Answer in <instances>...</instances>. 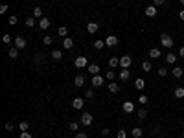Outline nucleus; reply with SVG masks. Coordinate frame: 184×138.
I'll list each match as a JSON object with an SVG mask.
<instances>
[{"label":"nucleus","mask_w":184,"mask_h":138,"mask_svg":"<svg viewBox=\"0 0 184 138\" xmlns=\"http://www.w3.org/2000/svg\"><path fill=\"white\" fill-rule=\"evenodd\" d=\"M79 129V123L78 122H70V131H78Z\"/></svg>","instance_id":"38"},{"label":"nucleus","mask_w":184,"mask_h":138,"mask_svg":"<svg viewBox=\"0 0 184 138\" xmlns=\"http://www.w3.org/2000/svg\"><path fill=\"white\" fill-rule=\"evenodd\" d=\"M42 61H44V55H42V54H37V55L33 57V63H35V65H39V63H42Z\"/></svg>","instance_id":"31"},{"label":"nucleus","mask_w":184,"mask_h":138,"mask_svg":"<svg viewBox=\"0 0 184 138\" xmlns=\"http://www.w3.org/2000/svg\"><path fill=\"white\" fill-rule=\"evenodd\" d=\"M85 98H86V100H90V98H94V90H92V89H89V90H85Z\"/></svg>","instance_id":"37"},{"label":"nucleus","mask_w":184,"mask_h":138,"mask_svg":"<svg viewBox=\"0 0 184 138\" xmlns=\"http://www.w3.org/2000/svg\"><path fill=\"white\" fill-rule=\"evenodd\" d=\"M179 55H180V57H184V46H182V48L179 50Z\"/></svg>","instance_id":"52"},{"label":"nucleus","mask_w":184,"mask_h":138,"mask_svg":"<svg viewBox=\"0 0 184 138\" xmlns=\"http://www.w3.org/2000/svg\"><path fill=\"white\" fill-rule=\"evenodd\" d=\"M103 76H100V74H98V76H92V87H101V85H103Z\"/></svg>","instance_id":"8"},{"label":"nucleus","mask_w":184,"mask_h":138,"mask_svg":"<svg viewBox=\"0 0 184 138\" xmlns=\"http://www.w3.org/2000/svg\"><path fill=\"white\" fill-rule=\"evenodd\" d=\"M7 11V4H2V6H0V15H4Z\"/></svg>","instance_id":"44"},{"label":"nucleus","mask_w":184,"mask_h":138,"mask_svg":"<svg viewBox=\"0 0 184 138\" xmlns=\"http://www.w3.org/2000/svg\"><path fill=\"white\" fill-rule=\"evenodd\" d=\"M151 68H153V65H151L149 61H144V63H142V70H144V72H151Z\"/></svg>","instance_id":"28"},{"label":"nucleus","mask_w":184,"mask_h":138,"mask_svg":"<svg viewBox=\"0 0 184 138\" xmlns=\"http://www.w3.org/2000/svg\"><path fill=\"white\" fill-rule=\"evenodd\" d=\"M160 55H162V54H160L158 48H151V50H149V57H151V59H158Z\"/></svg>","instance_id":"16"},{"label":"nucleus","mask_w":184,"mask_h":138,"mask_svg":"<svg viewBox=\"0 0 184 138\" xmlns=\"http://www.w3.org/2000/svg\"><path fill=\"white\" fill-rule=\"evenodd\" d=\"M123 111L125 112H134V103L133 101H125L123 103Z\"/></svg>","instance_id":"17"},{"label":"nucleus","mask_w":184,"mask_h":138,"mask_svg":"<svg viewBox=\"0 0 184 138\" xmlns=\"http://www.w3.org/2000/svg\"><path fill=\"white\" fill-rule=\"evenodd\" d=\"M101 134H103V136H109V134H111V129H109V127H105V129H101Z\"/></svg>","instance_id":"45"},{"label":"nucleus","mask_w":184,"mask_h":138,"mask_svg":"<svg viewBox=\"0 0 184 138\" xmlns=\"http://www.w3.org/2000/svg\"><path fill=\"white\" fill-rule=\"evenodd\" d=\"M138 101H140V103H142V105H146V103L149 101V98L146 96V94H140V96H138Z\"/></svg>","instance_id":"33"},{"label":"nucleus","mask_w":184,"mask_h":138,"mask_svg":"<svg viewBox=\"0 0 184 138\" xmlns=\"http://www.w3.org/2000/svg\"><path fill=\"white\" fill-rule=\"evenodd\" d=\"M177 57H179V55H175V54H173V52H169V54L166 55V61H168V65H175V63H177Z\"/></svg>","instance_id":"11"},{"label":"nucleus","mask_w":184,"mask_h":138,"mask_svg":"<svg viewBox=\"0 0 184 138\" xmlns=\"http://www.w3.org/2000/svg\"><path fill=\"white\" fill-rule=\"evenodd\" d=\"M15 46H17L18 50H20V48H26V39H24V37H20V35H18V37H15Z\"/></svg>","instance_id":"9"},{"label":"nucleus","mask_w":184,"mask_h":138,"mask_svg":"<svg viewBox=\"0 0 184 138\" xmlns=\"http://www.w3.org/2000/svg\"><path fill=\"white\" fill-rule=\"evenodd\" d=\"M92 114H89V112H85V114H81V125H85V127H89L90 123H92Z\"/></svg>","instance_id":"4"},{"label":"nucleus","mask_w":184,"mask_h":138,"mask_svg":"<svg viewBox=\"0 0 184 138\" xmlns=\"http://www.w3.org/2000/svg\"><path fill=\"white\" fill-rule=\"evenodd\" d=\"M98 30H100V26L96 22H89V24H86V31H89V33H96Z\"/></svg>","instance_id":"12"},{"label":"nucleus","mask_w":184,"mask_h":138,"mask_svg":"<svg viewBox=\"0 0 184 138\" xmlns=\"http://www.w3.org/2000/svg\"><path fill=\"white\" fill-rule=\"evenodd\" d=\"M74 65L75 68H85V66H89V59H86V55H79V57H75Z\"/></svg>","instance_id":"2"},{"label":"nucleus","mask_w":184,"mask_h":138,"mask_svg":"<svg viewBox=\"0 0 184 138\" xmlns=\"http://www.w3.org/2000/svg\"><path fill=\"white\" fill-rule=\"evenodd\" d=\"M6 131H13V123H11V122L6 123Z\"/></svg>","instance_id":"48"},{"label":"nucleus","mask_w":184,"mask_h":138,"mask_svg":"<svg viewBox=\"0 0 184 138\" xmlns=\"http://www.w3.org/2000/svg\"><path fill=\"white\" fill-rule=\"evenodd\" d=\"M75 138H89V134H86V133H78Z\"/></svg>","instance_id":"47"},{"label":"nucleus","mask_w":184,"mask_h":138,"mask_svg":"<svg viewBox=\"0 0 184 138\" xmlns=\"http://www.w3.org/2000/svg\"><path fill=\"white\" fill-rule=\"evenodd\" d=\"M173 94H175V98H179V100H180V98H184V87H177Z\"/></svg>","instance_id":"25"},{"label":"nucleus","mask_w":184,"mask_h":138,"mask_svg":"<svg viewBox=\"0 0 184 138\" xmlns=\"http://www.w3.org/2000/svg\"><path fill=\"white\" fill-rule=\"evenodd\" d=\"M118 44V37L116 35H109L105 39V46H116Z\"/></svg>","instance_id":"7"},{"label":"nucleus","mask_w":184,"mask_h":138,"mask_svg":"<svg viewBox=\"0 0 184 138\" xmlns=\"http://www.w3.org/2000/svg\"><path fill=\"white\" fill-rule=\"evenodd\" d=\"M109 66H111V68L120 66V59H118V57H111V59H109Z\"/></svg>","instance_id":"21"},{"label":"nucleus","mask_w":184,"mask_h":138,"mask_svg":"<svg viewBox=\"0 0 184 138\" xmlns=\"http://www.w3.org/2000/svg\"><path fill=\"white\" fill-rule=\"evenodd\" d=\"M136 114H138V118H140V120H146V118H147V111H146V109H138V111H136Z\"/></svg>","instance_id":"27"},{"label":"nucleus","mask_w":184,"mask_h":138,"mask_svg":"<svg viewBox=\"0 0 184 138\" xmlns=\"http://www.w3.org/2000/svg\"><path fill=\"white\" fill-rule=\"evenodd\" d=\"M26 26H28V28L35 26V17H28V18H26Z\"/></svg>","instance_id":"32"},{"label":"nucleus","mask_w":184,"mask_h":138,"mask_svg":"<svg viewBox=\"0 0 184 138\" xmlns=\"http://www.w3.org/2000/svg\"><path fill=\"white\" fill-rule=\"evenodd\" d=\"M160 42H162V46H164V48H173V42H175V41H173V37L171 35H168V33H162L160 35Z\"/></svg>","instance_id":"1"},{"label":"nucleus","mask_w":184,"mask_h":138,"mask_svg":"<svg viewBox=\"0 0 184 138\" xmlns=\"http://www.w3.org/2000/svg\"><path fill=\"white\" fill-rule=\"evenodd\" d=\"M116 138H127V133H125L123 129H120V131L116 133Z\"/></svg>","instance_id":"39"},{"label":"nucleus","mask_w":184,"mask_h":138,"mask_svg":"<svg viewBox=\"0 0 184 138\" xmlns=\"http://www.w3.org/2000/svg\"><path fill=\"white\" fill-rule=\"evenodd\" d=\"M129 76H131V70H129V68H122V72H120V79H122V81H127Z\"/></svg>","instance_id":"13"},{"label":"nucleus","mask_w":184,"mask_h":138,"mask_svg":"<svg viewBox=\"0 0 184 138\" xmlns=\"http://www.w3.org/2000/svg\"><path fill=\"white\" fill-rule=\"evenodd\" d=\"M144 13H146L147 17H155V15L158 13V7H157V6H147V7L144 9Z\"/></svg>","instance_id":"5"},{"label":"nucleus","mask_w":184,"mask_h":138,"mask_svg":"<svg viewBox=\"0 0 184 138\" xmlns=\"http://www.w3.org/2000/svg\"><path fill=\"white\" fill-rule=\"evenodd\" d=\"M131 65H133L131 55H122V57H120V66H122V68H129Z\"/></svg>","instance_id":"3"},{"label":"nucleus","mask_w":184,"mask_h":138,"mask_svg":"<svg viewBox=\"0 0 184 138\" xmlns=\"http://www.w3.org/2000/svg\"><path fill=\"white\" fill-rule=\"evenodd\" d=\"M2 42H4V44H11V37H9V35L6 33V35L2 37Z\"/></svg>","instance_id":"40"},{"label":"nucleus","mask_w":184,"mask_h":138,"mask_svg":"<svg viewBox=\"0 0 184 138\" xmlns=\"http://www.w3.org/2000/svg\"><path fill=\"white\" fill-rule=\"evenodd\" d=\"M179 2H180V4H182V6H184V0H179Z\"/></svg>","instance_id":"53"},{"label":"nucleus","mask_w":184,"mask_h":138,"mask_svg":"<svg viewBox=\"0 0 184 138\" xmlns=\"http://www.w3.org/2000/svg\"><path fill=\"white\" fill-rule=\"evenodd\" d=\"M52 41H53V39H52L50 35H46L44 39H42V42H44V44H46V46H48V44H52Z\"/></svg>","instance_id":"42"},{"label":"nucleus","mask_w":184,"mask_h":138,"mask_svg":"<svg viewBox=\"0 0 184 138\" xmlns=\"http://www.w3.org/2000/svg\"><path fill=\"white\" fill-rule=\"evenodd\" d=\"M39 28H41V30H48V28H50V20H48L46 17L39 18Z\"/></svg>","instance_id":"10"},{"label":"nucleus","mask_w":184,"mask_h":138,"mask_svg":"<svg viewBox=\"0 0 184 138\" xmlns=\"http://www.w3.org/2000/svg\"><path fill=\"white\" fill-rule=\"evenodd\" d=\"M52 57L55 59V61H59V59L63 57V52H61V50H53V52H52Z\"/></svg>","instance_id":"29"},{"label":"nucleus","mask_w":184,"mask_h":138,"mask_svg":"<svg viewBox=\"0 0 184 138\" xmlns=\"http://www.w3.org/2000/svg\"><path fill=\"white\" fill-rule=\"evenodd\" d=\"M74 85H75V87H83V85H85V77L83 76H75L74 77Z\"/></svg>","instance_id":"19"},{"label":"nucleus","mask_w":184,"mask_h":138,"mask_svg":"<svg viewBox=\"0 0 184 138\" xmlns=\"http://www.w3.org/2000/svg\"><path fill=\"white\" fill-rule=\"evenodd\" d=\"M182 74H184V68H180V66L173 68V77H182Z\"/></svg>","instance_id":"22"},{"label":"nucleus","mask_w":184,"mask_h":138,"mask_svg":"<svg viewBox=\"0 0 184 138\" xmlns=\"http://www.w3.org/2000/svg\"><path fill=\"white\" fill-rule=\"evenodd\" d=\"M20 138H31V134L28 131H22V134H20Z\"/></svg>","instance_id":"49"},{"label":"nucleus","mask_w":184,"mask_h":138,"mask_svg":"<svg viewBox=\"0 0 184 138\" xmlns=\"http://www.w3.org/2000/svg\"><path fill=\"white\" fill-rule=\"evenodd\" d=\"M144 87H146V81H144L142 77H138V79L134 81V89H136V90H144Z\"/></svg>","instance_id":"14"},{"label":"nucleus","mask_w":184,"mask_h":138,"mask_svg":"<svg viewBox=\"0 0 184 138\" xmlns=\"http://www.w3.org/2000/svg\"><path fill=\"white\" fill-rule=\"evenodd\" d=\"M89 72L92 74V76H98V74H100V66L98 65H89Z\"/></svg>","instance_id":"23"},{"label":"nucleus","mask_w":184,"mask_h":138,"mask_svg":"<svg viewBox=\"0 0 184 138\" xmlns=\"http://www.w3.org/2000/svg\"><path fill=\"white\" fill-rule=\"evenodd\" d=\"M105 79L114 81V72H112V70H107V74H105Z\"/></svg>","instance_id":"35"},{"label":"nucleus","mask_w":184,"mask_h":138,"mask_svg":"<svg viewBox=\"0 0 184 138\" xmlns=\"http://www.w3.org/2000/svg\"><path fill=\"white\" fill-rule=\"evenodd\" d=\"M131 134H133V138H140V136H142V134H144V131H142V129H140V127H134V129L131 131Z\"/></svg>","instance_id":"24"},{"label":"nucleus","mask_w":184,"mask_h":138,"mask_svg":"<svg viewBox=\"0 0 184 138\" xmlns=\"http://www.w3.org/2000/svg\"><path fill=\"white\" fill-rule=\"evenodd\" d=\"M157 138H164V136H157Z\"/></svg>","instance_id":"54"},{"label":"nucleus","mask_w":184,"mask_h":138,"mask_svg":"<svg viewBox=\"0 0 184 138\" xmlns=\"http://www.w3.org/2000/svg\"><path fill=\"white\" fill-rule=\"evenodd\" d=\"M72 46H74V41H72L70 37H64V39H63V48H67V50H70Z\"/></svg>","instance_id":"15"},{"label":"nucleus","mask_w":184,"mask_h":138,"mask_svg":"<svg viewBox=\"0 0 184 138\" xmlns=\"http://www.w3.org/2000/svg\"><path fill=\"white\" fill-rule=\"evenodd\" d=\"M18 127H20L22 131H28V123H26V122H20V125H18Z\"/></svg>","instance_id":"46"},{"label":"nucleus","mask_w":184,"mask_h":138,"mask_svg":"<svg viewBox=\"0 0 184 138\" xmlns=\"http://www.w3.org/2000/svg\"><path fill=\"white\" fill-rule=\"evenodd\" d=\"M33 17H35V18H42V9H41L39 6L33 9Z\"/></svg>","instance_id":"30"},{"label":"nucleus","mask_w":184,"mask_h":138,"mask_svg":"<svg viewBox=\"0 0 184 138\" xmlns=\"http://www.w3.org/2000/svg\"><path fill=\"white\" fill-rule=\"evenodd\" d=\"M103 46H105V41H96V42H94V48H96V50H101Z\"/></svg>","instance_id":"34"},{"label":"nucleus","mask_w":184,"mask_h":138,"mask_svg":"<svg viewBox=\"0 0 184 138\" xmlns=\"http://www.w3.org/2000/svg\"><path fill=\"white\" fill-rule=\"evenodd\" d=\"M158 76H162V77H164V76H168V68H164V66H162V68H158Z\"/></svg>","instance_id":"41"},{"label":"nucleus","mask_w":184,"mask_h":138,"mask_svg":"<svg viewBox=\"0 0 184 138\" xmlns=\"http://www.w3.org/2000/svg\"><path fill=\"white\" fill-rule=\"evenodd\" d=\"M7 22H9V26H15V24L18 22V18H17L15 15H11V17H9V20H7Z\"/></svg>","instance_id":"36"},{"label":"nucleus","mask_w":184,"mask_h":138,"mask_svg":"<svg viewBox=\"0 0 184 138\" xmlns=\"http://www.w3.org/2000/svg\"><path fill=\"white\" fill-rule=\"evenodd\" d=\"M179 18H180V20H184V9H182V11H179Z\"/></svg>","instance_id":"51"},{"label":"nucleus","mask_w":184,"mask_h":138,"mask_svg":"<svg viewBox=\"0 0 184 138\" xmlns=\"http://www.w3.org/2000/svg\"><path fill=\"white\" fill-rule=\"evenodd\" d=\"M7 55L11 57V59H17V57H18V48H17V46H11V48H9V52H7Z\"/></svg>","instance_id":"18"},{"label":"nucleus","mask_w":184,"mask_h":138,"mask_svg":"<svg viewBox=\"0 0 184 138\" xmlns=\"http://www.w3.org/2000/svg\"><path fill=\"white\" fill-rule=\"evenodd\" d=\"M109 90H111L112 94H116L118 90H120V85H118L116 81H111V83H109Z\"/></svg>","instance_id":"20"},{"label":"nucleus","mask_w":184,"mask_h":138,"mask_svg":"<svg viewBox=\"0 0 184 138\" xmlns=\"http://www.w3.org/2000/svg\"><path fill=\"white\" fill-rule=\"evenodd\" d=\"M164 4H166V0H153V6H157V7L158 6H164Z\"/></svg>","instance_id":"43"},{"label":"nucleus","mask_w":184,"mask_h":138,"mask_svg":"<svg viewBox=\"0 0 184 138\" xmlns=\"http://www.w3.org/2000/svg\"><path fill=\"white\" fill-rule=\"evenodd\" d=\"M83 105H85V100H83V98H74V100H72V107H74V109L79 111V109H83Z\"/></svg>","instance_id":"6"},{"label":"nucleus","mask_w":184,"mask_h":138,"mask_svg":"<svg viewBox=\"0 0 184 138\" xmlns=\"http://www.w3.org/2000/svg\"><path fill=\"white\" fill-rule=\"evenodd\" d=\"M57 33H59L61 37H67V33H68V28H67V26H59V28H57Z\"/></svg>","instance_id":"26"},{"label":"nucleus","mask_w":184,"mask_h":138,"mask_svg":"<svg viewBox=\"0 0 184 138\" xmlns=\"http://www.w3.org/2000/svg\"><path fill=\"white\" fill-rule=\"evenodd\" d=\"M158 133H160V129H158V127H155V129H153V134H157V136H160Z\"/></svg>","instance_id":"50"}]
</instances>
